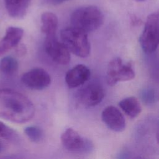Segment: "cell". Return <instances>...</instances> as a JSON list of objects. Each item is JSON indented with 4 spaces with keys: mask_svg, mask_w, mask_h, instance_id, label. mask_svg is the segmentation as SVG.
<instances>
[{
    "mask_svg": "<svg viewBox=\"0 0 159 159\" xmlns=\"http://www.w3.org/2000/svg\"><path fill=\"white\" fill-rule=\"evenodd\" d=\"M34 114V106L27 97L14 90L0 89V118L22 124L29 121Z\"/></svg>",
    "mask_w": 159,
    "mask_h": 159,
    "instance_id": "obj_1",
    "label": "cell"
},
{
    "mask_svg": "<svg viewBox=\"0 0 159 159\" xmlns=\"http://www.w3.org/2000/svg\"><path fill=\"white\" fill-rule=\"evenodd\" d=\"M104 16L94 6H86L73 11L70 16L71 25L86 33L94 31L103 24Z\"/></svg>",
    "mask_w": 159,
    "mask_h": 159,
    "instance_id": "obj_2",
    "label": "cell"
},
{
    "mask_svg": "<svg viewBox=\"0 0 159 159\" xmlns=\"http://www.w3.org/2000/svg\"><path fill=\"white\" fill-rule=\"evenodd\" d=\"M60 37L63 43L71 53L81 58L89 55L91 46L86 32L72 26L63 29Z\"/></svg>",
    "mask_w": 159,
    "mask_h": 159,
    "instance_id": "obj_3",
    "label": "cell"
},
{
    "mask_svg": "<svg viewBox=\"0 0 159 159\" xmlns=\"http://www.w3.org/2000/svg\"><path fill=\"white\" fill-rule=\"evenodd\" d=\"M143 51L150 54L159 45V16L158 13L150 14L146 20L143 30L139 37Z\"/></svg>",
    "mask_w": 159,
    "mask_h": 159,
    "instance_id": "obj_4",
    "label": "cell"
},
{
    "mask_svg": "<svg viewBox=\"0 0 159 159\" xmlns=\"http://www.w3.org/2000/svg\"><path fill=\"white\" fill-rule=\"evenodd\" d=\"M134 77L135 72L130 63H124L119 57L109 62L106 75L107 83L109 86H114L118 82L131 80Z\"/></svg>",
    "mask_w": 159,
    "mask_h": 159,
    "instance_id": "obj_5",
    "label": "cell"
},
{
    "mask_svg": "<svg viewBox=\"0 0 159 159\" xmlns=\"http://www.w3.org/2000/svg\"><path fill=\"white\" fill-rule=\"evenodd\" d=\"M61 142L65 149L76 153H87L93 149L91 142L71 128L66 129L61 135Z\"/></svg>",
    "mask_w": 159,
    "mask_h": 159,
    "instance_id": "obj_6",
    "label": "cell"
},
{
    "mask_svg": "<svg viewBox=\"0 0 159 159\" xmlns=\"http://www.w3.org/2000/svg\"><path fill=\"white\" fill-rule=\"evenodd\" d=\"M21 81L30 89L42 90L50 85L51 78L45 70L35 68L24 73L21 77Z\"/></svg>",
    "mask_w": 159,
    "mask_h": 159,
    "instance_id": "obj_7",
    "label": "cell"
},
{
    "mask_svg": "<svg viewBox=\"0 0 159 159\" xmlns=\"http://www.w3.org/2000/svg\"><path fill=\"white\" fill-rule=\"evenodd\" d=\"M104 96L102 87L97 83L93 82L82 87L78 92V101L83 106L91 107L98 105Z\"/></svg>",
    "mask_w": 159,
    "mask_h": 159,
    "instance_id": "obj_8",
    "label": "cell"
},
{
    "mask_svg": "<svg viewBox=\"0 0 159 159\" xmlns=\"http://www.w3.org/2000/svg\"><path fill=\"white\" fill-rule=\"evenodd\" d=\"M45 49L50 57L61 65H66L70 61V52L63 42H59L56 36L45 37Z\"/></svg>",
    "mask_w": 159,
    "mask_h": 159,
    "instance_id": "obj_9",
    "label": "cell"
},
{
    "mask_svg": "<svg viewBox=\"0 0 159 159\" xmlns=\"http://www.w3.org/2000/svg\"><path fill=\"white\" fill-rule=\"evenodd\" d=\"M103 122L111 130L120 132L125 128V120L118 108L113 106H109L104 109L101 113Z\"/></svg>",
    "mask_w": 159,
    "mask_h": 159,
    "instance_id": "obj_10",
    "label": "cell"
},
{
    "mask_svg": "<svg viewBox=\"0 0 159 159\" xmlns=\"http://www.w3.org/2000/svg\"><path fill=\"white\" fill-rule=\"evenodd\" d=\"M90 75L89 69L84 65L79 64L66 72L65 82L70 88H75L86 83Z\"/></svg>",
    "mask_w": 159,
    "mask_h": 159,
    "instance_id": "obj_11",
    "label": "cell"
},
{
    "mask_svg": "<svg viewBox=\"0 0 159 159\" xmlns=\"http://www.w3.org/2000/svg\"><path fill=\"white\" fill-rule=\"evenodd\" d=\"M24 34L22 29L17 27H9L6 30L4 36L0 40V57L11 48L16 47Z\"/></svg>",
    "mask_w": 159,
    "mask_h": 159,
    "instance_id": "obj_12",
    "label": "cell"
},
{
    "mask_svg": "<svg viewBox=\"0 0 159 159\" xmlns=\"http://www.w3.org/2000/svg\"><path fill=\"white\" fill-rule=\"evenodd\" d=\"M6 11L12 18L22 19L27 14L32 0H4Z\"/></svg>",
    "mask_w": 159,
    "mask_h": 159,
    "instance_id": "obj_13",
    "label": "cell"
},
{
    "mask_svg": "<svg viewBox=\"0 0 159 159\" xmlns=\"http://www.w3.org/2000/svg\"><path fill=\"white\" fill-rule=\"evenodd\" d=\"M41 30L45 37L56 36L58 26V19L55 14L50 12H46L41 16Z\"/></svg>",
    "mask_w": 159,
    "mask_h": 159,
    "instance_id": "obj_14",
    "label": "cell"
},
{
    "mask_svg": "<svg viewBox=\"0 0 159 159\" xmlns=\"http://www.w3.org/2000/svg\"><path fill=\"white\" fill-rule=\"evenodd\" d=\"M120 108L131 118L137 117L142 111V107L139 100L134 96L127 97L119 102Z\"/></svg>",
    "mask_w": 159,
    "mask_h": 159,
    "instance_id": "obj_15",
    "label": "cell"
},
{
    "mask_svg": "<svg viewBox=\"0 0 159 159\" xmlns=\"http://www.w3.org/2000/svg\"><path fill=\"white\" fill-rule=\"evenodd\" d=\"M18 70V62L11 56H6L0 61V70L6 75H12Z\"/></svg>",
    "mask_w": 159,
    "mask_h": 159,
    "instance_id": "obj_16",
    "label": "cell"
},
{
    "mask_svg": "<svg viewBox=\"0 0 159 159\" xmlns=\"http://www.w3.org/2000/svg\"><path fill=\"white\" fill-rule=\"evenodd\" d=\"M24 133L32 142L35 143L40 142L43 137L42 130L39 127L35 125L26 127L24 129Z\"/></svg>",
    "mask_w": 159,
    "mask_h": 159,
    "instance_id": "obj_17",
    "label": "cell"
},
{
    "mask_svg": "<svg viewBox=\"0 0 159 159\" xmlns=\"http://www.w3.org/2000/svg\"><path fill=\"white\" fill-rule=\"evenodd\" d=\"M0 137L11 142L17 140L18 135L13 129L0 121Z\"/></svg>",
    "mask_w": 159,
    "mask_h": 159,
    "instance_id": "obj_18",
    "label": "cell"
},
{
    "mask_svg": "<svg viewBox=\"0 0 159 159\" xmlns=\"http://www.w3.org/2000/svg\"><path fill=\"white\" fill-rule=\"evenodd\" d=\"M68 0H45V2L48 4H52V5H57L63 3L65 1Z\"/></svg>",
    "mask_w": 159,
    "mask_h": 159,
    "instance_id": "obj_19",
    "label": "cell"
},
{
    "mask_svg": "<svg viewBox=\"0 0 159 159\" xmlns=\"http://www.w3.org/2000/svg\"><path fill=\"white\" fill-rule=\"evenodd\" d=\"M2 149V143H1V142H0V152H1Z\"/></svg>",
    "mask_w": 159,
    "mask_h": 159,
    "instance_id": "obj_20",
    "label": "cell"
},
{
    "mask_svg": "<svg viewBox=\"0 0 159 159\" xmlns=\"http://www.w3.org/2000/svg\"><path fill=\"white\" fill-rule=\"evenodd\" d=\"M135 1H139V2H140V1H143L144 0H135Z\"/></svg>",
    "mask_w": 159,
    "mask_h": 159,
    "instance_id": "obj_21",
    "label": "cell"
},
{
    "mask_svg": "<svg viewBox=\"0 0 159 159\" xmlns=\"http://www.w3.org/2000/svg\"><path fill=\"white\" fill-rule=\"evenodd\" d=\"M158 16H159V13H158Z\"/></svg>",
    "mask_w": 159,
    "mask_h": 159,
    "instance_id": "obj_22",
    "label": "cell"
}]
</instances>
